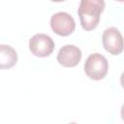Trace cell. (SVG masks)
I'll list each match as a JSON object with an SVG mask.
<instances>
[{
    "instance_id": "7a4b0ae2",
    "label": "cell",
    "mask_w": 124,
    "mask_h": 124,
    "mask_svg": "<svg viewBox=\"0 0 124 124\" xmlns=\"http://www.w3.org/2000/svg\"><path fill=\"white\" fill-rule=\"evenodd\" d=\"M108 70V63L107 58L100 53L90 54L84 63V72L86 76L93 80L103 79Z\"/></svg>"
},
{
    "instance_id": "8992f818",
    "label": "cell",
    "mask_w": 124,
    "mask_h": 124,
    "mask_svg": "<svg viewBox=\"0 0 124 124\" xmlns=\"http://www.w3.org/2000/svg\"><path fill=\"white\" fill-rule=\"evenodd\" d=\"M81 59L80 49L74 45H65L57 53V62L66 68L77 66Z\"/></svg>"
},
{
    "instance_id": "9c48e42d",
    "label": "cell",
    "mask_w": 124,
    "mask_h": 124,
    "mask_svg": "<svg viewBox=\"0 0 124 124\" xmlns=\"http://www.w3.org/2000/svg\"><path fill=\"white\" fill-rule=\"evenodd\" d=\"M116 1H119V2H123L124 0H116Z\"/></svg>"
},
{
    "instance_id": "52a82bcc",
    "label": "cell",
    "mask_w": 124,
    "mask_h": 124,
    "mask_svg": "<svg viewBox=\"0 0 124 124\" xmlns=\"http://www.w3.org/2000/svg\"><path fill=\"white\" fill-rule=\"evenodd\" d=\"M17 62L15 48L9 45H0V69L6 70L14 67Z\"/></svg>"
},
{
    "instance_id": "6da1fadb",
    "label": "cell",
    "mask_w": 124,
    "mask_h": 124,
    "mask_svg": "<svg viewBox=\"0 0 124 124\" xmlns=\"http://www.w3.org/2000/svg\"><path fill=\"white\" fill-rule=\"evenodd\" d=\"M105 9V0H80L78 10L81 27L85 31L95 29Z\"/></svg>"
},
{
    "instance_id": "277c9868",
    "label": "cell",
    "mask_w": 124,
    "mask_h": 124,
    "mask_svg": "<svg viewBox=\"0 0 124 124\" xmlns=\"http://www.w3.org/2000/svg\"><path fill=\"white\" fill-rule=\"evenodd\" d=\"M50 27L55 34L66 37L75 31L76 23L71 15L65 12H59L51 16Z\"/></svg>"
},
{
    "instance_id": "5b68a950",
    "label": "cell",
    "mask_w": 124,
    "mask_h": 124,
    "mask_svg": "<svg viewBox=\"0 0 124 124\" xmlns=\"http://www.w3.org/2000/svg\"><path fill=\"white\" fill-rule=\"evenodd\" d=\"M104 48L112 55H118L123 50V37L115 27L107 28L102 36Z\"/></svg>"
},
{
    "instance_id": "3957f363",
    "label": "cell",
    "mask_w": 124,
    "mask_h": 124,
    "mask_svg": "<svg viewBox=\"0 0 124 124\" xmlns=\"http://www.w3.org/2000/svg\"><path fill=\"white\" fill-rule=\"evenodd\" d=\"M29 49L37 57H46L52 53L54 42L48 35L39 33L29 40Z\"/></svg>"
},
{
    "instance_id": "ba28073f",
    "label": "cell",
    "mask_w": 124,
    "mask_h": 124,
    "mask_svg": "<svg viewBox=\"0 0 124 124\" xmlns=\"http://www.w3.org/2000/svg\"><path fill=\"white\" fill-rule=\"evenodd\" d=\"M52 2H62V1H65V0H50Z\"/></svg>"
}]
</instances>
